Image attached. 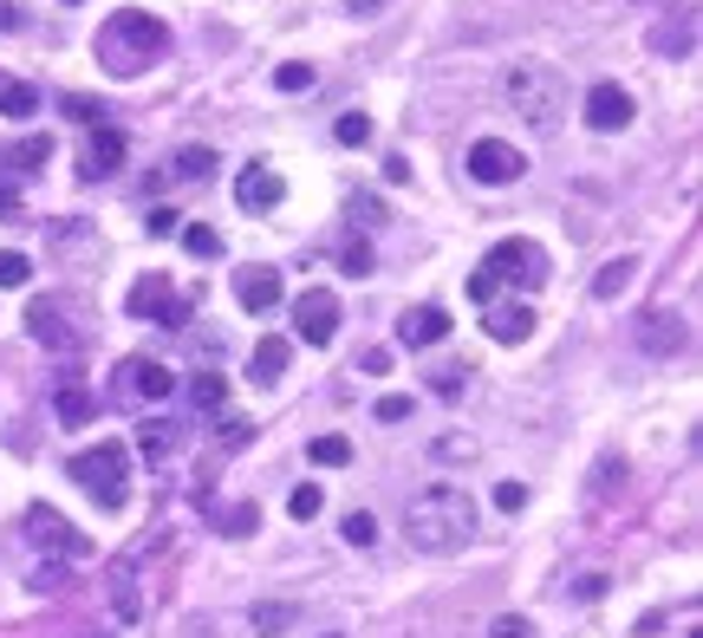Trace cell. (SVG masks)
<instances>
[{
    "mask_svg": "<svg viewBox=\"0 0 703 638\" xmlns=\"http://www.w3.org/2000/svg\"><path fill=\"white\" fill-rule=\"evenodd\" d=\"M404 535L417 554H456L476 535V502L456 483H430L411 509H404Z\"/></svg>",
    "mask_w": 703,
    "mask_h": 638,
    "instance_id": "obj_1",
    "label": "cell"
},
{
    "mask_svg": "<svg viewBox=\"0 0 703 638\" xmlns=\"http://www.w3.org/2000/svg\"><path fill=\"white\" fill-rule=\"evenodd\" d=\"M170 52V26L143 7H117L104 26H98V65L111 78H137L143 65H156Z\"/></svg>",
    "mask_w": 703,
    "mask_h": 638,
    "instance_id": "obj_2",
    "label": "cell"
},
{
    "mask_svg": "<svg viewBox=\"0 0 703 638\" xmlns=\"http://www.w3.org/2000/svg\"><path fill=\"white\" fill-rule=\"evenodd\" d=\"M509 104L522 111V124L528 130H561V111H567V78H561V65H548V59H515L509 65Z\"/></svg>",
    "mask_w": 703,
    "mask_h": 638,
    "instance_id": "obj_3",
    "label": "cell"
},
{
    "mask_svg": "<svg viewBox=\"0 0 703 638\" xmlns=\"http://www.w3.org/2000/svg\"><path fill=\"white\" fill-rule=\"evenodd\" d=\"M72 476H78V489L85 496H98V509H124L130 502V456H124V443H98V450H78L72 456Z\"/></svg>",
    "mask_w": 703,
    "mask_h": 638,
    "instance_id": "obj_4",
    "label": "cell"
},
{
    "mask_svg": "<svg viewBox=\"0 0 703 638\" xmlns=\"http://www.w3.org/2000/svg\"><path fill=\"white\" fill-rule=\"evenodd\" d=\"M463 170H469L476 183L502 189V183H515V176L528 170V157H522L515 143H502V137H476V143H469V157H463Z\"/></svg>",
    "mask_w": 703,
    "mask_h": 638,
    "instance_id": "obj_5",
    "label": "cell"
},
{
    "mask_svg": "<svg viewBox=\"0 0 703 638\" xmlns=\"http://www.w3.org/2000/svg\"><path fill=\"white\" fill-rule=\"evenodd\" d=\"M332 333H339V293H332V287H306V293L293 300V339L332 346Z\"/></svg>",
    "mask_w": 703,
    "mask_h": 638,
    "instance_id": "obj_6",
    "label": "cell"
},
{
    "mask_svg": "<svg viewBox=\"0 0 703 638\" xmlns=\"http://www.w3.org/2000/svg\"><path fill=\"white\" fill-rule=\"evenodd\" d=\"M495 280H522V287H548V254L535 241H495L489 261H482Z\"/></svg>",
    "mask_w": 703,
    "mask_h": 638,
    "instance_id": "obj_7",
    "label": "cell"
},
{
    "mask_svg": "<svg viewBox=\"0 0 703 638\" xmlns=\"http://www.w3.org/2000/svg\"><path fill=\"white\" fill-rule=\"evenodd\" d=\"M26 535H33L39 548H59V554H91V541H85L59 509H46V502H33V509H26Z\"/></svg>",
    "mask_w": 703,
    "mask_h": 638,
    "instance_id": "obj_8",
    "label": "cell"
},
{
    "mask_svg": "<svg viewBox=\"0 0 703 638\" xmlns=\"http://www.w3.org/2000/svg\"><path fill=\"white\" fill-rule=\"evenodd\" d=\"M587 124H593V130H626V124H632V91L613 85V78H600V85L587 91Z\"/></svg>",
    "mask_w": 703,
    "mask_h": 638,
    "instance_id": "obj_9",
    "label": "cell"
},
{
    "mask_svg": "<svg viewBox=\"0 0 703 638\" xmlns=\"http://www.w3.org/2000/svg\"><path fill=\"white\" fill-rule=\"evenodd\" d=\"M235 202H241V209H280V202H287V183H280L267 163H248V170L235 176Z\"/></svg>",
    "mask_w": 703,
    "mask_h": 638,
    "instance_id": "obj_10",
    "label": "cell"
},
{
    "mask_svg": "<svg viewBox=\"0 0 703 638\" xmlns=\"http://www.w3.org/2000/svg\"><path fill=\"white\" fill-rule=\"evenodd\" d=\"M398 339L417 352V346H443L450 339V313L443 307H411L404 320H398Z\"/></svg>",
    "mask_w": 703,
    "mask_h": 638,
    "instance_id": "obj_11",
    "label": "cell"
},
{
    "mask_svg": "<svg viewBox=\"0 0 703 638\" xmlns=\"http://www.w3.org/2000/svg\"><path fill=\"white\" fill-rule=\"evenodd\" d=\"M489 339L495 346H528L535 339V307H522V300H509V307H489Z\"/></svg>",
    "mask_w": 703,
    "mask_h": 638,
    "instance_id": "obj_12",
    "label": "cell"
},
{
    "mask_svg": "<svg viewBox=\"0 0 703 638\" xmlns=\"http://www.w3.org/2000/svg\"><path fill=\"white\" fill-rule=\"evenodd\" d=\"M124 170V130L117 124H98L91 130V150H85V176L98 183V176H117Z\"/></svg>",
    "mask_w": 703,
    "mask_h": 638,
    "instance_id": "obj_13",
    "label": "cell"
},
{
    "mask_svg": "<svg viewBox=\"0 0 703 638\" xmlns=\"http://www.w3.org/2000/svg\"><path fill=\"white\" fill-rule=\"evenodd\" d=\"M235 300H241L248 313H267V307L280 300V267H241V274H235Z\"/></svg>",
    "mask_w": 703,
    "mask_h": 638,
    "instance_id": "obj_14",
    "label": "cell"
},
{
    "mask_svg": "<svg viewBox=\"0 0 703 638\" xmlns=\"http://www.w3.org/2000/svg\"><path fill=\"white\" fill-rule=\"evenodd\" d=\"M170 300H176V293H170V274H143V280L124 293V313H130V320H163Z\"/></svg>",
    "mask_w": 703,
    "mask_h": 638,
    "instance_id": "obj_15",
    "label": "cell"
},
{
    "mask_svg": "<svg viewBox=\"0 0 703 638\" xmlns=\"http://www.w3.org/2000/svg\"><path fill=\"white\" fill-rule=\"evenodd\" d=\"M639 346H645L652 359H671V352H685V320H678V313H645V326H639Z\"/></svg>",
    "mask_w": 703,
    "mask_h": 638,
    "instance_id": "obj_16",
    "label": "cell"
},
{
    "mask_svg": "<svg viewBox=\"0 0 703 638\" xmlns=\"http://www.w3.org/2000/svg\"><path fill=\"white\" fill-rule=\"evenodd\" d=\"M124 385H130L137 398H150V404H156V398H170V391H176V372H170V365H156V359H130V365H124Z\"/></svg>",
    "mask_w": 703,
    "mask_h": 638,
    "instance_id": "obj_17",
    "label": "cell"
},
{
    "mask_svg": "<svg viewBox=\"0 0 703 638\" xmlns=\"http://www.w3.org/2000/svg\"><path fill=\"white\" fill-rule=\"evenodd\" d=\"M52 411H59V424H65V430H85V424L98 417V404H91V391H78L72 378L59 385V398H52Z\"/></svg>",
    "mask_w": 703,
    "mask_h": 638,
    "instance_id": "obj_18",
    "label": "cell"
},
{
    "mask_svg": "<svg viewBox=\"0 0 703 638\" xmlns=\"http://www.w3.org/2000/svg\"><path fill=\"white\" fill-rule=\"evenodd\" d=\"M26 333H33L39 346H59V352H72V346H78V333H72V326H59V313H52V307H33V313H26Z\"/></svg>",
    "mask_w": 703,
    "mask_h": 638,
    "instance_id": "obj_19",
    "label": "cell"
},
{
    "mask_svg": "<svg viewBox=\"0 0 703 638\" xmlns=\"http://www.w3.org/2000/svg\"><path fill=\"white\" fill-rule=\"evenodd\" d=\"M293 626H300V606L293 600H261L254 606V633L261 638H280V633H293Z\"/></svg>",
    "mask_w": 703,
    "mask_h": 638,
    "instance_id": "obj_20",
    "label": "cell"
},
{
    "mask_svg": "<svg viewBox=\"0 0 703 638\" xmlns=\"http://www.w3.org/2000/svg\"><path fill=\"white\" fill-rule=\"evenodd\" d=\"M215 163H222V157H215L209 143H189V150H176L170 176H183V183H209V176H215Z\"/></svg>",
    "mask_w": 703,
    "mask_h": 638,
    "instance_id": "obj_21",
    "label": "cell"
},
{
    "mask_svg": "<svg viewBox=\"0 0 703 638\" xmlns=\"http://www.w3.org/2000/svg\"><path fill=\"white\" fill-rule=\"evenodd\" d=\"M33 111H39V91H33L26 78L0 72V117H33Z\"/></svg>",
    "mask_w": 703,
    "mask_h": 638,
    "instance_id": "obj_22",
    "label": "cell"
},
{
    "mask_svg": "<svg viewBox=\"0 0 703 638\" xmlns=\"http://www.w3.org/2000/svg\"><path fill=\"white\" fill-rule=\"evenodd\" d=\"M632 274H639V261H632V254L606 261V267H600V280H593V300H619V293L632 287Z\"/></svg>",
    "mask_w": 703,
    "mask_h": 638,
    "instance_id": "obj_23",
    "label": "cell"
},
{
    "mask_svg": "<svg viewBox=\"0 0 703 638\" xmlns=\"http://www.w3.org/2000/svg\"><path fill=\"white\" fill-rule=\"evenodd\" d=\"M287 352H293L287 339H261V346H254V385H274V378L287 372Z\"/></svg>",
    "mask_w": 703,
    "mask_h": 638,
    "instance_id": "obj_24",
    "label": "cell"
},
{
    "mask_svg": "<svg viewBox=\"0 0 703 638\" xmlns=\"http://www.w3.org/2000/svg\"><path fill=\"white\" fill-rule=\"evenodd\" d=\"M313 78H319L313 59H280L274 65V91H313Z\"/></svg>",
    "mask_w": 703,
    "mask_h": 638,
    "instance_id": "obj_25",
    "label": "cell"
},
{
    "mask_svg": "<svg viewBox=\"0 0 703 638\" xmlns=\"http://www.w3.org/2000/svg\"><path fill=\"white\" fill-rule=\"evenodd\" d=\"M176 235H183V248H189L196 261H215V254H222V235H215L209 222H183Z\"/></svg>",
    "mask_w": 703,
    "mask_h": 638,
    "instance_id": "obj_26",
    "label": "cell"
},
{
    "mask_svg": "<svg viewBox=\"0 0 703 638\" xmlns=\"http://www.w3.org/2000/svg\"><path fill=\"white\" fill-rule=\"evenodd\" d=\"M189 398H196V411H222V398H228V385H222V372H196V385H189Z\"/></svg>",
    "mask_w": 703,
    "mask_h": 638,
    "instance_id": "obj_27",
    "label": "cell"
},
{
    "mask_svg": "<svg viewBox=\"0 0 703 638\" xmlns=\"http://www.w3.org/2000/svg\"><path fill=\"white\" fill-rule=\"evenodd\" d=\"M313 463L319 470H346L352 463V443L346 437H313Z\"/></svg>",
    "mask_w": 703,
    "mask_h": 638,
    "instance_id": "obj_28",
    "label": "cell"
},
{
    "mask_svg": "<svg viewBox=\"0 0 703 638\" xmlns=\"http://www.w3.org/2000/svg\"><path fill=\"white\" fill-rule=\"evenodd\" d=\"M319 509H326V496H319V483H300V489L287 496V515H293V522H313Z\"/></svg>",
    "mask_w": 703,
    "mask_h": 638,
    "instance_id": "obj_29",
    "label": "cell"
},
{
    "mask_svg": "<svg viewBox=\"0 0 703 638\" xmlns=\"http://www.w3.org/2000/svg\"><path fill=\"white\" fill-rule=\"evenodd\" d=\"M33 280V261L20 248H0V287H26Z\"/></svg>",
    "mask_w": 703,
    "mask_h": 638,
    "instance_id": "obj_30",
    "label": "cell"
},
{
    "mask_svg": "<svg viewBox=\"0 0 703 638\" xmlns=\"http://www.w3.org/2000/svg\"><path fill=\"white\" fill-rule=\"evenodd\" d=\"M332 137H339V143H372V117H365V111H346V117L332 124Z\"/></svg>",
    "mask_w": 703,
    "mask_h": 638,
    "instance_id": "obj_31",
    "label": "cell"
},
{
    "mask_svg": "<svg viewBox=\"0 0 703 638\" xmlns=\"http://www.w3.org/2000/svg\"><path fill=\"white\" fill-rule=\"evenodd\" d=\"M46 157H52V137H26V143H20V150L7 157V163H13V170H39Z\"/></svg>",
    "mask_w": 703,
    "mask_h": 638,
    "instance_id": "obj_32",
    "label": "cell"
},
{
    "mask_svg": "<svg viewBox=\"0 0 703 638\" xmlns=\"http://www.w3.org/2000/svg\"><path fill=\"white\" fill-rule=\"evenodd\" d=\"M411 411H417V398H404V391H391V398H378V404H372V417H378V424H404Z\"/></svg>",
    "mask_w": 703,
    "mask_h": 638,
    "instance_id": "obj_33",
    "label": "cell"
},
{
    "mask_svg": "<svg viewBox=\"0 0 703 638\" xmlns=\"http://www.w3.org/2000/svg\"><path fill=\"white\" fill-rule=\"evenodd\" d=\"M254 528H261V509H254V502H235V509L222 515V535H254Z\"/></svg>",
    "mask_w": 703,
    "mask_h": 638,
    "instance_id": "obj_34",
    "label": "cell"
},
{
    "mask_svg": "<svg viewBox=\"0 0 703 638\" xmlns=\"http://www.w3.org/2000/svg\"><path fill=\"white\" fill-rule=\"evenodd\" d=\"M137 450H143V456H163V450H170V424H163V417H150V424L137 430Z\"/></svg>",
    "mask_w": 703,
    "mask_h": 638,
    "instance_id": "obj_35",
    "label": "cell"
},
{
    "mask_svg": "<svg viewBox=\"0 0 703 638\" xmlns=\"http://www.w3.org/2000/svg\"><path fill=\"white\" fill-rule=\"evenodd\" d=\"M346 541H352V548H372V541H378V522H372L365 509H352V515H346Z\"/></svg>",
    "mask_w": 703,
    "mask_h": 638,
    "instance_id": "obj_36",
    "label": "cell"
},
{
    "mask_svg": "<svg viewBox=\"0 0 703 638\" xmlns=\"http://www.w3.org/2000/svg\"><path fill=\"white\" fill-rule=\"evenodd\" d=\"M143 228H150V235H156V241H163V235H176V228H183V215H176V209H170V202H156V209H150V215H143Z\"/></svg>",
    "mask_w": 703,
    "mask_h": 638,
    "instance_id": "obj_37",
    "label": "cell"
},
{
    "mask_svg": "<svg viewBox=\"0 0 703 638\" xmlns=\"http://www.w3.org/2000/svg\"><path fill=\"white\" fill-rule=\"evenodd\" d=\"M339 274H352V280H359V274H372V248H365V241H352V248L339 254Z\"/></svg>",
    "mask_w": 703,
    "mask_h": 638,
    "instance_id": "obj_38",
    "label": "cell"
},
{
    "mask_svg": "<svg viewBox=\"0 0 703 638\" xmlns=\"http://www.w3.org/2000/svg\"><path fill=\"white\" fill-rule=\"evenodd\" d=\"M495 293H502V280H495L489 267H476V274H469V300H476V307H489Z\"/></svg>",
    "mask_w": 703,
    "mask_h": 638,
    "instance_id": "obj_39",
    "label": "cell"
},
{
    "mask_svg": "<svg viewBox=\"0 0 703 638\" xmlns=\"http://www.w3.org/2000/svg\"><path fill=\"white\" fill-rule=\"evenodd\" d=\"M437 456H443V463H469L476 443H469V437H437Z\"/></svg>",
    "mask_w": 703,
    "mask_h": 638,
    "instance_id": "obj_40",
    "label": "cell"
},
{
    "mask_svg": "<svg viewBox=\"0 0 703 638\" xmlns=\"http://www.w3.org/2000/svg\"><path fill=\"white\" fill-rule=\"evenodd\" d=\"M495 509H502V515L528 509V489H522V483H495Z\"/></svg>",
    "mask_w": 703,
    "mask_h": 638,
    "instance_id": "obj_41",
    "label": "cell"
},
{
    "mask_svg": "<svg viewBox=\"0 0 703 638\" xmlns=\"http://www.w3.org/2000/svg\"><path fill=\"white\" fill-rule=\"evenodd\" d=\"M26 587H33V593H59V587H65V567H52V561H46V567H33V580H26Z\"/></svg>",
    "mask_w": 703,
    "mask_h": 638,
    "instance_id": "obj_42",
    "label": "cell"
},
{
    "mask_svg": "<svg viewBox=\"0 0 703 638\" xmlns=\"http://www.w3.org/2000/svg\"><path fill=\"white\" fill-rule=\"evenodd\" d=\"M489 638H535V626H528L522 613H502V620L489 626Z\"/></svg>",
    "mask_w": 703,
    "mask_h": 638,
    "instance_id": "obj_43",
    "label": "cell"
},
{
    "mask_svg": "<svg viewBox=\"0 0 703 638\" xmlns=\"http://www.w3.org/2000/svg\"><path fill=\"white\" fill-rule=\"evenodd\" d=\"M98 111H104L98 98H78V91L65 98V117H78V124H98Z\"/></svg>",
    "mask_w": 703,
    "mask_h": 638,
    "instance_id": "obj_44",
    "label": "cell"
},
{
    "mask_svg": "<svg viewBox=\"0 0 703 638\" xmlns=\"http://www.w3.org/2000/svg\"><path fill=\"white\" fill-rule=\"evenodd\" d=\"M463 372H469V365H463ZM463 372H437V378H430V385H437V391H443V398H456V391H463Z\"/></svg>",
    "mask_w": 703,
    "mask_h": 638,
    "instance_id": "obj_45",
    "label": "cell"
},
{
    "mask_svg": "<svg viewBox=\"0 0 703 638\" xmlns=\"http://www.w3.org/2000/svg\"><path fill=\"white\" fill-rule=\"evenodd\" d=\"M378 372H391V352H378V346H372V352H365V378H378Z\"/></svg>",
    "mask_w": 703,
    "mask_h": 638,
    "instance_id": "obj_46",
    "label": "cell"
},
{
    "mask_svg": "<svg viewBox=\"0 0 703 638\" xmlns=\"http://www.w3.org/2000/svg\"><path fill=\"white\" fill-rule=\"evenodd\" d=\"M222 443H248V417H228L222 424Z\"/></svg>",
    "mask_w": 703,
    "mask_h": 638,
    "instance_id": "obj_47",
    "label": "cell"
},
{
    "mask_svg": "<svg viewBox=\"0 0 703 638\" xmlns=\"http://www.w3.org/2000/svg\"><path fill=\"white\" fill-rule=\"evenodd\" d=\"M0 215H7V222L20 215V196H13V183H7V176H0Z\"/></svg>",
    "mask_w": 703,
    "mask_h": 638,
    "instance_id": "obj_48",
    "label": "cell"
},
{
    "mask_svg": "<svg viewBox=\"0 0 703 638\" xmlns=\"http://www.w3.org/2000/svg\"><path fill=\"white\" fill-rule=\"evenodd\" d=\"M20 26V13H13V0H0V33H13Z\"/></svg>",
    "mask_w": 703,
    "mask_h": 638,
    "instance_id": "obj_49",
    "label": "cell"
},
{
    "mask_svg": "<svg viewBox=\"0 0 703 638\" xmlns=\"http://www.w3.org/2000/svg\"><path fill=\"white\" fill-rule=\"evenodd\" d=\"M346 7H352V13H378L385 0H346Z\"/></svg>",
    "mask_w": 703,
    "mask_h": 638,
    "instance_id": "obj_50",
    "label": "cell"
},
{
    "mask_svg": "<svg viewBox=\"0 0 703 638\" xmlns=\"http://www.w3.org/2000/svg\"><path fill=\"white\" fill-rule=\"evenodd\" d=\"M326 638H339V633H326Z\"/></svg>",
    "mask_w": 703,
    "mask_h": 638,
    "instance_id": "obj_51",
    "label": "cell"
}]
</instances>
